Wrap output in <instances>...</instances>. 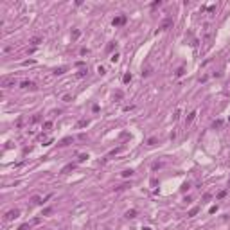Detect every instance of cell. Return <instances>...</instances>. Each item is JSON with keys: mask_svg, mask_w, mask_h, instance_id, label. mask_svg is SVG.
Masks as SVG:
<instances>
[{"mask_svg": "<svg viewBox=\"0 0 230 230\" xmlns=\"http://www.w3.org/2000/svg\"><path fill=\"white\" fill-rule=\"evenodd\" d=\"M18 216H20V210L18 209H13V210H9V212H5V221H13V219H16L18 218Z\"/></svg>", "mask_w": 230, "mask_h": 230, "instance_id": "6da1fadb", "label": "cell"}, {"mask_svg": "<svg viewBox=\"0 0 230 230\" xmlns=\"http://www.w3.org/2000/svg\"><path fill=\"white\" fill-rule=\"evenodd\" d=\"M15 77H2V86L4 88H11V86H15Z\"/></svg>", "mask_w": 230, "mask_h": 230, "instance_id": "7a4b0ae2", "label": "cell"}, {"mask_svg": "<svg viewBox=\"0 0 230 230\" xmlns=\"http://www.w3.org/2000/svg\"><path fill=\"white\" fill-rule=\"evenodd\" d=\"M169 27H173V18H166V20L160 24V27H158V31H167Z\"/></svg>", "mask_w": 230, "mask_h": 230, "instance_id": "3957f363", "label": "cell"}, {"mask_svg": "<svg viewBox=\"0 0 230 230\" xmlns=\"http://www.w3.org/2000/svg\"><path fill=\"white\" fill-rule=\"evenodd\" d=\"M126 20H128V18H126L124 15H121V16H115L112 24L115 25V27H119V25H124V24H126Z\"/></svg>", "mask_w": 230, "mask_h": 230, "instance_id": "277c9868", "label": "cell"}, {"mask_svg": "<svg viewBox=\"0 0 230 230\" xmlns=\"http://www.w3.org/2000/svg\"><path fill=\"white\" fill-rule=\"evenodd\" d=\"M20 88H24V90H36V85H34L32 81H22Z\"/></svg>", "mask_w": 230, "mask_h": 230, "instance_id": "5b68a950", "label": "cell"}, {"mask_svg": "<svg viewBox=\"0 0 230 230\" xmlns=\"http://www.w3.org/2000/svg\"><path fill=\"white\" fill-rule=\"evenodd\" d=\"M74 167H76V164H69V166H65L63 169H61V173H63V174H67V173H70V171H72Z\"/></svg>", "mask_w": 230, "mask_h": 230, "instance_id": "8992f818", "label": "cell"}, {"mask_svg": "<svg viewBox=\"0 0 230 230\" xmlns=\"http://www.w3.org/2000/svg\"><path fill=\"white\" fill-rule=\"evenodd\" d=\"M70 142H74V138H72V137H65V138H63V140H61V142H59V146H69V144H70Z\"/></svg>", "mask_w": 230, "mask_h": 230, "instance_id": "52a82bcc", "label": "cell"}, {"mask_svg": "<svg viewBox=\"0 0 230 230\" xmlns=\"http://www.w3.org/2000/svg\"><path fill=\"white\" fill-rule=\"evenodd\" d=\"M196 115H198V113H196V112H191L189 115H187V124H191V122L194 121V117H196Z\"/></svg>", "mask_w": 230, "mask_h": 230, "instance_id": "ba28073f", "label": "cell"}, {"mask_svg": "<svg viewBox=\"0 0 230 230\" xmlns=\"http://www.w3.org/2000/svg\"><path fill=\"white\" fill-rule=\"evenodd\" d=\"M198 212H200V207H192V209L189 210V214H187V216H191V218H192V216H196Z\"/></svg>", "mask_w": 230, "mask_h": 230, "instance_id": "9c48e42d", "label": "cell"}, {"mask_svg": "<svg viewBox=\"0 0 230 230\" xmlns=\"http://www.w3.org/2000/svg\"><path fill=\"white\" fill-rule=\"evenodd\" d=\"M67 72V67H59V69H54V74L56 76H59V74H65Z\"/></svg>", "mask_w": 230, "mask_h": 230, "instance_id": "30bf717a", "label": "cell"}, {"mask_svg": "<svg viewBox=\"0 0 230 230\" xmlns=\"http://www.w3.org/2000/svg\"><path fill=\"white\" fill-rule=\"evenodd\" d=\"M122 176H124V178H129V176H133V171H131V169H126V171H122Z\"/></svg>", "mask_w": 230, "mask_h": 230, "instance_id": "8fae6325", "label": "cell"}, {"mask_svg": "<svg viewBox=\"0 0 230 230\" xmlns=\"http://www.w3.org/2000/svg\"><path fill=\"white\" fill-rule=\"evenodd\" d=\"M135 216H137V210H128V212H126V218H128V219L135 218Z\"/></svg>", "mask_w": 230, "mask_h": 230, "instance_id": "7c38bea8", "label": "cell"}, {"mask_svg": "<svg viewBox=\"0 0 230 230\" xmlns=\"http://www.w3.org/2000/svg\"><path fill=\"white\" fill-rule=\"evenodd\" d=\"M32 203H34V205H40V203H43V200H41L40 196H34V198H32Z\"/></svg>", "mask_w": 230, "mask_h": 230, "instance_id": "4fadbf2b", "label": "cell"}, {"mask_svg": "<svg viewBox=\"0 0 230 230\" xmlns=\"http://www.w3.org/2000/svg\"><path fill=\"white\" fill-rule=\"evenodd\" d=\"M40 41H41V38H40V36H34V38H31V43H32V45H38Z\"/></svg>", "mask_w": 230, "mask_h": 230, "instance_id": "5bb4252c", "label": "cell"}, {"mask_svg": "<svg viewBox=\"0 0 230 230\" xmlns=\"http://www.w3.org/2000/svg\"><path fill=\"white\" fill-rule=\"evenodd\" d=\"M85 126H88V121H79L77 122V128H85Z\"/></svg>", "mask_w": 230, "mask_h": 230, "instance_id": "9a60e30c", "label": "cell"}, {"mask_svg": "<svg viewBox=\"0 0 230 230\" xmlns=\"http://www.w3.org/2000/svg\"><path fill=\"white\" fill-rule=\"evenodd\" d=\"M79 34H81V32L77 31V29H74V32H72V40H77V38H79Z\"/></svg>", "mask_w": 230, "mask_h": 230, "instance_id": "2e32d148", "label": "cell"}, {"mask_svg": "<svg viewBox=\"0 0 230 230\" xmlns=\"http://www.w3.org/2000/svg\"><path fill=\"white\" fill-rule=\"evenodd\" d=\"M122 81H124V83H129V81H131V74H124Z\"/></svg>", "mask_w": 230, "mask_h": 230, "instance_id": "e0dca14e", "label": "cell"}, {"mask_svg": "<svg viewBox=\"0 0 230 230\" xmlns=\"http://www.w3.org/2000/svg\"><path fill=\"white\" fill-rule=\"evenodd\" d=\"M157 142H158L157 138H155V137H151L149 140H147V146H155V144H157Z\"/></svg>", "mask_w": 230, "mask_h": 230, "instance_id": "ac0fdd59", "label": "cell"}, {"mask_svg": "<svg viewBox=\"0 0 230 230\" xmlns=\"http://www.w3.org/2000/svg\"><path fill=\"white\" fill-rule=\"evenodd\" d=\"M43 128H45V129H50V128H52V122H50V121L43 122Z\"/></svg>", "mask_w": 230, "mask_h": 230, "instance_id": "d6986e66", "label": "cell"}, {"mask_svg": "<svg viewBox=\"0 0 230 230\" xmlns=\"http://www.w3.org/2000/svg\"><path fill=\"white\" fill-rule=\"evenodd\" d=\"M110 59H112V61H113V63H117V61H119V54H117V52H115V54H113V56H112V58H110Z\"/></svg>", "mask_w": 230, "mask_h": 230, "instance_id": "ffe728a7", "label": "cell"}, {"mask_svg": "<svg viewBox=\"0 0 230 230\" xmlns=\"http://www.w3.org/2000/svg\"><path fill=\"white\" fill-rule=\"evenodd\" d=\"M86 158H88V155H79V158H77V162H85Z\"/></svg>", "mask_w": 230, "mask_h": 230, "instance_id": "44dd1931", "label": "cell"}, {"mask_svg": "<svg viewBox=\"0 0 230 230\" xmlns=\"http://www.w3.org/2000/svg\"><path fill=\"white\" fill-rule=\"evenodd\" d=\"M160 167H162V164H160V162H155V164H153V171L160 169Z\"/></svg>", "mask_w": 230, "mask_h": 230, "instance_id": "7402d4cb", "label": "cell"}, {"mask_svg": "<svg viewBox=\"0 0 230 230\" xmlns=\"http://www.w3.org/2000/svg\"><path fill=\"white\" fill-rule=\"evenodd\" d=\"M83 76H86V69H83V70L77 72V77H83Z\"/></svg>", "mask_w": 230, "mask_h": 230, "instance_id": "603a6c76", "label": "cell"}, {"mask_svg": "<svg viewBox=\"0 0 230 230\" xmlns=\"http://www.w3.org/2000/svg\"><path fill=\"white\" fill-rule=\"evenodd\" d=\"M183 72H185V70H183V69H178V70H176V77L183 76Z\"/></svg>", "mask_w": 230, "mask_h": 230, "instance_id": "cb8c5ba5", "label": "cell"}, {"mask_svg": "<svg viewBox=\"0 0 230 230\" xmlns=\"http://www.w3.org/2000/svg\"><path fill=\"white\" fill-rule=\"evenodd\" d=\"M115 45H117V43H115V41H112V43H110L106 49H108V50H113V49H115Z\"/></svg>", "mask_w": 230, "mask_h": 230, "instance_id": "d4e9b609", "label": "cell"}, {"mask_svg": "<svg viewBox=\"0 0 230 230\" xmlns=\"http://www.w3.org/2000/svg\"><path fill=\"white\" fill-rule=\"evenodd\" d=\"M63 101L65 103H70V101H72V97H70V95H63Z\"/></svg>", "mask_w": 230, "mask_h": 230, "instance_id": "484cf974", "label": "cell"}, {"mask_svg": "<svg viewBox=\"0 0 230 230\" xmlns=\"http://www.w3.org/2000/svg\"><path fill=\"white\" fill-rule=\"evenodd\" d=\"M50 212H52V209H45V210H43V216H49Z\"/></svg>", "mask_w": 230, "mask_h": 230, "instance_id": "4316f807", "label": "cell"}, {"mask_svg": "<svg viewBox=\"0 0 230 230\" xmlns=\"http://www.w3.org/2000/svg\"><path fill=\"white\" fill-rule=\"evenodd\" d=\"M189 187H191V185H189V183L185 182V183H183V185H182V191H187V189H189Z\"/></svg>", "mask_w": 230, "mask_h": 230, "instance_id": "83f0119b", "label": "cell"}, {"mask_svg": "<svg viewBox=\"0 0 230 230\" xmlns=\"http://www.w3.org/2000/svg\"><path fill=\"white\" fill-rule=\"evenodd\" d=\"M18 230H31V228H29V225H22Z\"/></svg>", "mask_w": 230, "mask_h": 230, "instance_id": "f1b7e54d", "label": "cell"}, {"mask_svg": "<svg viewBox=\"0 0 230 230\" xmlns=\"http://www.w3.org/2000/svg\"><path fill=\"white\" fill-rule=\"evenodd\" d=\"M178 117H180V110H176V113H174V115H173V119H174V121H176Z\"/></svg>", "mask_w": 230, "mask_h": 230, "instance_id": "f546056e", "label": "cell"}, {"mask_svg": "<svg viewBox=\"0 0 230 230\" xmlns=\"http://www.w3.org/2000/svg\"><path fill=\"white\" fill-rule=\"evenodd\" d=\"M97 72H99V74L103 76V74H104V67H99V69H97Z\"/></svg>", "mask_w": 230, "mask_h": 230, "instance_id": "4dcf8cb0", "label": "cell"}, {"mask_svg": "<svg viewBox=\"0 0 230 230\" xmlns=\"http://www.w3.org/2000/svg\"><path fill=\"white\" fill-rule=\"evenodd\" d=\"M225 194H226V191H221V192L218 194V198H225Z\"/></svg>", "mask_w": 230, "mask_h": 230, "instance_id": "1f68e13d", "label": "cell"}, {"mask_svg": "<svg viewBox=\"0 0 230 230\" xmlns=\"http://www.w3.org/2000/svg\"><path fill=\"white\" fill-rule=\"evenodd\" d=\"M221 126V121H214V128H219Z\"/></svg>", "mask_w": 230, "mask_h": 230, "instance_id": "d6a6232c", "label": "cell"}, {"mask_svg": "<svg viewBox=\"0 0 230 230\" xmlns=\"http://www.w3.org/2000/svg\"><path fill=\"white\" fill-rule=\"evenodd\" d=\"M142 230H151V228H149V226H142Z\"/></svg>", "mask_w": 230, "mask_h": 230, "instance_id": "836d02e7", "label": "cell"}, {"mask_svg": "<svg viewBox=\"0 0 230 230\" xmlns=\"http://www.w3.org/2000/svg\"><path fill=\"white\" fill-rule=\"evenodd\" d=\"M228 122H230V117H228Z\"/></svg>", "mask_w": 230, "mask_h": 230, "instance_id": "e575fe53", "label": "cell"}, {"mask_svg": "<svg viewBox=\"0 0 230 230\" xmlns=\"http://www.w3.org/2000/svg\"><path fill=\"white\" fill-rule=\"evenodd\" d=\"M228 185H230V182H228Z\"/></svg>", "mask_w": 230, "mask_h": 230, "instance_id": "d590c367", "label": "cell"}]
</instances>
